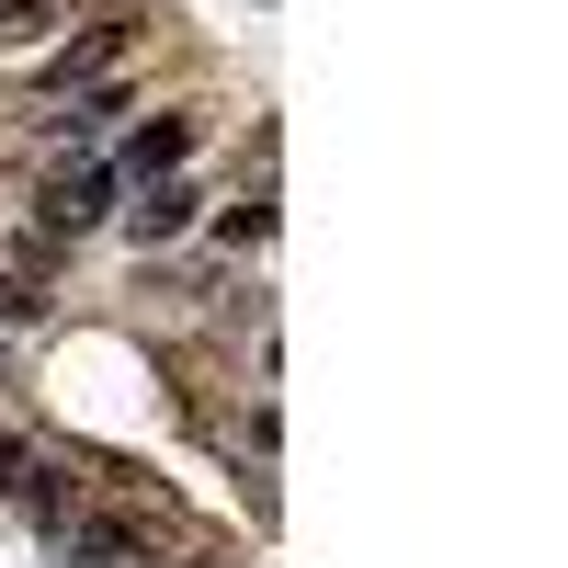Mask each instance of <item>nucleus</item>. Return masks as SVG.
Here are the masks:
<instances>
[{
  "label": "nucleus",
  "mask_w": 568,
  "mask_h": 568,
  "mask_svg": "<svg viewBox=\"0 0 568 568\" xmlns=\"http://www.w3.org/2000/svg\"><path fill=\"white\" fill-rule=\"evenodd\" d=\"M125 45H136V23H80V34L58 45V58L34 69V91H45V103H69V91H91V80H103V69L125 58Z\"/></svg>",
  "instance_id": "f257e3e1"
},
{
  "label": "nucleus",
  "mask_w": 568,
  "mask_h": 568,
  "mask_svg": "<svg viewBox=\"0 0 568 568\" xmlns=\"http://www.w3.org/2000/svg\"><path fill=\"white\" fill-rule=\"evenodd\" d=\"M182 149H194V114H160V125H136L125 149H114V171H125V182H171Z\"/></svg>",
  "instance_id": "f03ea898"
},
{
  "label": "nucleus",
  "mask_w": 568,
  "mask_h": 568,
  "mask_svg": "<svg viewBox=\"0 0 568 568\" xmlns=\"http://www.w3.org/2000/svg\"><path fill=\"white\" fill-rule=\"evenodd\" d=\"M114 194H125V171H114V160H103V171H69L58 194H45V227H58V240H69V227H91V216H103Z\"/></svg>",
  "instance_id": "7ed1b4c3"
},
{
  "label": "nucleus",
  "mask_w": 568,
  "mask_h": 568,
  "mask_svg": "<svg viewBox=\"0 0 568 568\" xmlns=\"http://www.w3.org/2000/svg\"><path fill=\"white\" fill-rule=\"evenodd\" d=\"M194 205H205V194H194L182 171H171V182H136V240H182V227H194Z\"/></svg>",
  "instance_id": "20e7f679"
},
{
  "label": "nucleus",
  "mask_w": 568,
  "mask_h": 568,
  "mask_svg": "<svg viewBox=\"0 0 568 568\" xmlns=\"http://www.w3.org/2000/svg\"><path fill=\"white\" fill-rule=\"evenodd\" d=\"M45 12H58V0H0V45H34Z\"/></svg>",
  "instance_id": "39448f33"
},
{
  "label": "nucleus",
  "mask_w": 568,
  "mask_h": 568,
  "mask_svg": "<svg viewBox=\"0 0 568 568\" xmlns=\"http://www.w3.org/2000/svg\"><path fill=\"white\" fill-rule=\"evenodd\" d=\"M0 318H45V296H34L23 273H0Z\"/></svg>",
  "instance_id": "423d86ee"
},
{
  "label": "nucleus",
  "mask_w": 568,
  "mask_h": 568,
  "mask_svg": "<svg viewBox=\"0 0 568 568\" xmlns=\"http://www.w3.org/2000/svg\"><path fill=\"white\" fill-rule=\"evenodd\" d=\"M23 466H34V455H23V444H0V489H23Z\"/></svg>",
  "instance_id": "0eeeda50"
}]
</instances>
